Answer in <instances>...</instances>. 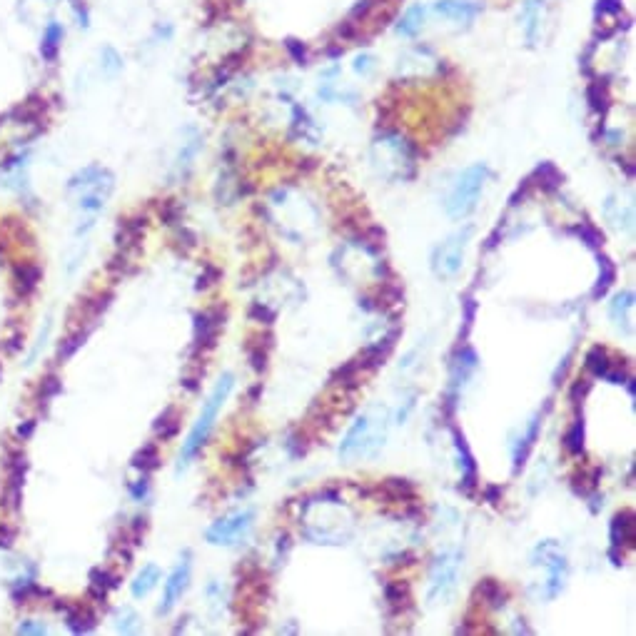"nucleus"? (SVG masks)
<instances>
[{"instance_id":"c03bdc74","label":"nucleus","mask_w":636,"mask_h":636,"mask_svg":"<svg viewBox=\"0 0 636 636\" xmlns=\"http://www.w3.org/2000/svg\"><path fill=\"white\" fill-rule=\"evenodd\" d=\"M250 317H257V320H265V325H272V322H275V312H270L267 307H262L260 302H257V305H252Z\"/></svg>"},{"instance_id":"423d86ee","label":"nucleus","mask_w":636,"mask_h":636,"mask_svg":"<svg viewBox=\"0 0 636 636\" xmlns=\"http://www.w3.org/2000/svg\"><path fill=\"white\" fill-rule=\"evenodd\" d=\"M474 227L464 225L462 230L452 232L444 242H439L432 252V272L442 280H449V277L457 275L462 270L464 262V250H467V242L472 237Z\"/></svg>"},{"instance_id":"f8f14e48","label":"nucleus","mask_w":636,"mask_h":636,"mask_svg":"<svg viewBox=\"0 0 636 636\" xmlns=\"http://www.w3.org/2000/svg\"><path fill=\"white\" fill-rule=\"evenodd\" d=\"M609 537H612V549H609V557H612L614 567H622V554H619V549L634 547V512H629V509L619 512L617 517L612 519Z\"/></svg>"},{"instance_id":"0eeeda50","label":"nucleus","mask_w":636,"mask_h":636,"mask_svg":"<svg viewBox=\"0 0 636 636\" xmlns=\"http://www.w3.org/2000/svg\"><path fill=\"white\" fill-rule=\"evenodd\" d=\"M459 564H462V554L459 552H442L434 557L432 572H429V592L427 602L437 604L449 599V594L457 587Z\"/></svg>"},{"instance_id":"ea45409f","label":"nucleus","mask_w":636,"mask_h":636,"mask_svg":"<svg viewBox=\"0 0 636 636\" xmlns=\"http://www.w3.org/2000/svg\"><path fill=\"white\" fill-rule=\"evenodd\" d=\"M220 277H222V272L217 270L215 265H205V272L198 277V290H208V287L215 285Z\"/></svg>"},{"instance_id":"58836bf2","label":"nucleus","mask_w":636,"mask_h":636,"mask_svg":"<svg viewBox=\"0 0 636 636\" xmlns=\"http://www.w3.org/2000/svg\"><path fill=\"white\" fill-rule=\"evenodd\" d=\"M18 634H25V636H43L48 634V627H45L40 619H23V622L18 624V629H15Z\"/></svg>"},{"instance_id":"f3484780","label":"nucleus","mask_w":636,"mask_h":636,"mask_svg":"<svg viewBox=\"0 0 636 636\" xmlns=\"http://www.w3.org/2000/svg\"><path fill=\"white\" fill-rule=\"evenodd\" d=\"M519 23H522L527 45H537L544 25V0H524L519 10Z\"/></svg>"},{"instance_id":"39448f33","label":"nucleus","mask_w":636,"mask_h":636,"mask_svg":"<svg viewBox=\"0 0 636 636\" xmlns=\"http://www.w3.org/2000/svg\"><path fill=\"white\" fill-rule=\"evenodd\" d=\"M532 564L534 567H544L547 569V582H544V599H557L559 594L564 592V584H567V574H569V564L564 552L559 549V544L554 539H547V542L539 544L532 554Z\"/></svg>"},{"instance_id":"09e8293b","label":"nucleus","mask_w":636,"mask_h":636,"mask_svg":"<svg viewBox=\"0 0 636 636\" xmlns=\"http://www.w3.org/2000/svg\"><path fill=\"white\" fill-rule=\"evenodd\" d=\"M499 235H502V225L497 227V230L492 232V235L487 237V240H484V250H494V247H497V240H499Z\"/></svg>"},{"instance_id":"c756f323","label":"nucleus","mask_w":636,"mask_h":636,"mask_svg":"<svg viewBox=\"0 0 636 636\" xmlns=\"http://www.w3.org/2000/svg\"><path fill=\"white\" fill-rule=\"evenodd\" d=\"M68 629L73 634H90L95 629V617L90 612H83V609H78V612H68Z\"/></svg>"},{"instance_id":"4468645a","label":"nucleus","mask_w":636,"mask_h":636,"mask_svg":"<svg viewBox=\"0 0 636 636\" xmlns=\"http://www.w3.org/2000/svg\"><path fill=\"white\" fill-rule=\"evenodd\" d=\"M63 40H65V23L58 18H48L40 28V38H38V53L45 63H55L63 50Z\"/></svg>"},{"instance_id":"de8ad7c7","label":"nucleus","mask_w":636,"mask_h":636,"mask_svg":"<svg viewBox=\"0 0 636 636\" xmlns=\"http://www.w3.org/2000/svg\"><path fill=\"white\" fill-rule=\"evenodd\" d=\"M527 190H529V180H524V185H522V188H519V190H517V193H514V195H512V198H509V205H512V208H514V205H519V200H524V198H527Z\"/></svg>"},{"instance_id":"c85d7f7f","label":"nucleus","mask_w":636,"mask_h":636,"mask_svg":"<svg viewBox=\"0 0 636 636\" xmlns=\"http://www.w3.org/2000/svg\"><path fill=\"white\" fill-rule=\"evenodd\" d=\"M632 307H634V292L624 290L614 297L612 307H609V315H612V320L617 322V325H624V322H627V312L632 310Z\"/></svg>"},{"instance_id":"bb28decb","label":"nucleus","mask_w":636,"mask_h":636,"mask_svg":"<svg viewBox=\"0 0 636 636\" xmlns=\"http://www.w3.org/2000/svg\"><path fill=\"white\" fill-rule=\"evenodd\" d=\"M200 148H203L200 138L188 140V143H183V148H180L178 160H175V168H178V173L183 175V178L188 175V170L193 168V160H195V155L200 153Z\"/></svg>"},{"instance_id":"f03ea898","label":"nucleus","mask_w":636,"mask_h":636,"mask_svg":"<svg viewBox=\"0 0 636 636\" xmlns=\"http://www.w3.org/2000/svg\"><path fill=\"white\" fill-rule=\"evenodd\" d=\"M232 387H235V375H232V372H225V375L217 380L215 390H212L208 402L203 405V412H200L198 422L193 424L188 439L183 442V449H180V457H178V474L183 472V469L188 467V464L193 462L195 457H198L200 449L208 444L217 415H220V410H222V405L227 402V397L232 395Z\"/></svg>"},{"instance_id":"a878e982","label":"nucleus","mask_w":636,"mask_h":636,"mask_svg":"<svg viewBox=\"0 0 636 636\" xmlns=\"http://www.w3.org/2000/svg\"><path fill=\"white\" fill-rule=\"evenodd\" d=\"M587 370L592 372L594 377H604L609 370H612V362H609V352L604 347H592L587 352Z\"/></svg>"},{"instance_id":"f704fd0d","label":"nucleus","mask_w":636,"mask_h":636,"mask_svg":"<svg viewBox=\"0 0 636 636\" xmlns=\"http://www.w3.org/2000/svg\"><path fill=\"white\" fill-rule=\"evenodd\" d=\"M385 599L390 607H405L410 602V592H407V584L402 582H387L385 584Z\"/></svg>"},{"instance_id":"37998d69","label":"nucleus","mask_w":636,"mask_h":636,"mask_svg":"<svg viewBox=\"0 0 636 636\" xmlns=\"http://www.w3.org/2000/svg\"><path fill=\"white\" fill-rule=\"evenodd\" d=\"M375 70V58L372 55H357L355 58V73L370 75Z\"/></svg>"},{"instance_id":"603ef678","label":"nucleus","mask_w":636,"mask_h":636,"mask_svg":"<svg viewBox=\"0 0 636 636\" xmlns=\"http://www.w3.org/2000/svg\"><path fill=\"white\" fill-rule=\"evenodd\" d=\"M260 392H262V385H255V387H252V390H250V405H255L257 397H260Z\"/></svg>"},{"instance_id":"864d4df0","label":"nucleus","mask_w":636,"mask_h":636,"mask_svg":"<svg viewBox=\"0 0 636 636\" xmlns=\"http://www.w3.org/2000/svg\"><path fill=\"white\" fill-rule=\"evenodd\" d=\"M634 390H636V385H634V380H629V395L634 397Z\"/></svg>"},{"instance_id":"49530a36","label":"nucleus","mask_w":636,"mask_h":636,"mask_svg":"<svg viewBox=\"0 0 636 636\" xmlns=\"http://www.w3.org/2000/svg\"><path fill=\"white\" fill-rule=\"evenodd\" d=\"M589 390H592V382L582 380V382H577V385L572 387V392H569V397H572V402H579L584 395H587Z\"/></svg>"},{"instance_id":"dca6fc26","label":"nucleus","mask_w":636,"mask_h":636,"mask_svg":"<svg viewBox=\"0 0 636 636\" xmlns=\"http://www.w3.org/2000/svg\"><path fill=\"white\" fill-rule=\"evenodd\" d=\"M477 352L472 350V347L462 345L459 347V352L454 355V362H452V377H449V397H454L457 400V392L459 387H464V382L472 377V372L477 370Z\"/></svg>"},{"instance_id":"f257e3e1","label":"nucleus","mask_w":636,"mask_h":636,"mask_svg":"<svg viewBox=\"0 0 636 636\" xmlns=\"http://www.w3.org/2000/svg\"><path fill=\"white\" fill-rule=\"evenodd\" d=\"M387 429H390L387 407H370L365 415L357 417L350 432L342 439L340 459H375L385 447Z\"/></svg>"},{"instance_id":"2eb2a0df","label":"nucleus","mask_w":636,"mask_h":636,"mask_svg":"<svg viewBox=\"0 0 636 636\" xmlns=\"http://www.w3.org/2000/svg\"><path fill=\"white\" fill-rule=\"evenodd\" d=\"M454 437V449H457V459H459V469H462V482H459V489L464 494H472L474 487H477V462H474V454L469 449L467 439L459 429H452Z\"/></svg>"},{"instance_id":"393cba45","label":"nucleus","mask_w":636,"mask_h":636,"mask_svg":"<svg viewBox=\"0 0 636 636\" xmlns=\"http://www.w3.org/2000/svg\"><path fill=\"white\" fill-rule=\"evenodd\" d=\"M564 447H567V452L574 454V457H582L584 454V417H577V420L572 422V427L567 429V434H564Z\"/></svg>"},{"instance_id":"9b49d317","label":"nucleus","mask_w":636,"mask_h":636,"mask_svg":"<svg viewBox=\"0 0 636 636\" xmlns=\"http://www.w3.org/2000/svg\"><path fill=\"white\" fill-rule=\"evenodd\" d=\"M427 10L439 15V18L449 20V23L469 25L482 15L484 5L477 3V0H437V3L429 5Z\"/></svg>"},{"instance_id":"1a4fd4ad","label":"nucleus","mask_w":636,"mask_h":636,"mask_svg":"<svg viewBox=\"0 0 636 636\" xmlns=\"http://www.w3.org/2000/svg\"><path fill=\"white\" fill-rule=\"evenodd\" d=\"M30 160H33L30 148H18L10 153L0 163V188L25 198L30 193Z\"/></svg>"},{"instance_id":"6ab92c4d","label":"nucleus","mask_w":636,"mask_h":636,"mask_svg":"<svg viewBox=\"0 0 636 636\" xmlns=\"http://www.w3.org/2000/svg\"><path fill=\"white\" fill-rule=\"evenodd\" d=\"M160 577H163V572H160L158 564H145L138 572V577L133 579V584H130V594H133L135 599H145L155 587H158Z\"/></svg>"},{"instance_id":"79ce46f5","label":"nucleus","mask_w":636,"mask_h":636,"mask_svg":"<svg viewBox=\"0 0 636 636\" xmlns=\"http://www.w3.org/2000/svg\"><path fill=\"white\" fill-rule=\"evenodd\" d=\"M247 355H250V362H252V367H255L257 372H262L267 367V352L262 350V345H257V347H250V350H247Z\"/></svg>"},{"instance_id":"cd10ccee","label":"nucleus","mask_w":636,"mask_h":636,"mask_svg":"<svg viewBox=\"0 0 636 636\" xmlns=\"http://www.w3.org/2000/svg\"><path fill=\"white\" fill-rule=\"evenodd\" d=\"M133 467L140 469L143 474H150L153 469H158L160 467L158 447H155V444H145V447L133 457Z\"/></svg>"},{"instance_id":"7c9ffc66","label":"nucleus","mask_w":636,"mask_h":636,"mask_svg":"<svg viewBox=\"0 0 636 636\" xmlns=\"http://www.w3.org/2000/svg\"><path fill=\"white\" fill-rule=\"evenodd\" d=\"M385 492L387 497L395 499V502H405V499H415V487H412L407 479H387L385 482Z\"/></svg>"},{"instance_id":"4be33fe9","label":"nucleus","mask_w":636,"mask_h":636,"mask_svg":"<svg viewBox=\"0 0 636 636\" xmlns=\"http://www.w3.org/2000/svg\"><path fill=\"white\" fill-rule=\"evenodd\" d=\"M614 280H617V267H614V262L609 260L607 255H599V280L592 290L594 300H599V297L607 295L609 287L614 285Z\"/></svg>"},{"instance_id":"aec40b11","label":"nucleus","mask_w":636,"mask_h":636,"mask_svg":"<svg viewBox=\"0 0 636 636\" xmlns=\"http://www.w3.org/2000/svg\"><path fill=\"white\" fill-rule=\"evenodd\" d=\"M427 13L429 10L424 8V5H412V8H407L405 15H402L400 23H397L395 28L397 35H402V38H415V35L424 28Z\"/></svg>"},{"instance_id":"412c9836","label":"nucleus","mask_w":636,"mask_h":636,"mask_svg":"<svg viewBox=\"0 0 636 636\" xmlns=\"http://www.w3.org/2000/svg\"><path fill=\"white\" fill-rule=\"evenodd\" d=\"M98 60H100V73H103V78L113 80V78H118L120 73H123L125 60H123V55H120L118 50L113 48V45H103L98 53Z\"/></svg>"},{"instance_id":"72a5a7b5","label":"nucleus","mask_w":636,"mask_h":636,"mask_svg":"<svg viewBox=\"0 0 636 636\" xmlns=\"http://www.w3.org/2000/svg\"><path fill=\"white\" fill-rule=\"evenodd\" d=\"M178 429H180V420L175 417L173 407H168V410L158 417V422H155V432H158L163 439H170L178 434Z\"/></svg>"},{"instance_id":"4c0bfd02","label":"nucleus","mask_w":636,"mask_h":636,"mask_svg":"<svg viewBox=\"0 0 636 636\" xmlns=\"http://www.w3.org/2000/svg\"><path fill=\"white\" fill-rule=\"evenodd\" d=\"M128 492L130 497L135 499V502H143V499H148L150 494V482H148V474H143L140 479H135V482L128 484Z\"/></svg>"},{"instance_id":"e433bc0d","label":"nucleus","mask_w":636,"mask_h":636,"mask_svg":"<svg viewBox=\"0 0 636 636\" xmlns=\"http://www.w3.org/2000/svg\"><path fill=\"white\" fill-rule=\"evenodd\" d=\"M462 312H464V327H462V340H467L469 330H472L474 325V317H477V300L474 297H464L462 300Z\"/></svg>"},{"instance_id":"3c124183","label":"nucleus","mask_w":636,"mask_h":636,"mask_svg":"<svg viewBox=\"0 0 636 636\" xmlns=\"http://www.w3.org/2000/svg\"><path fill=\"white\" fill-rule=\"evenodd\" d=\"M567 367H569V355H567V357H564V362H562V365H559L557 375H554V385H557V380H559V377H564V375H567Z\"/></svg>"},{"instance_id":"ddd939ff","label":"nucleus","mask_w":636,"mask_h":636,"mask_svg":"<svg viewBox=\"0 0 636 636\" xmlns=\"http://www.w3.org/2000/svg\"><path fill=\"white\" fill-rule=\"evenodd\" d=\"M222 325H225V312L222 310H205L195 315V350L215 347Z\"/></svg>"},{"instance_id":"a19ab883","label":"nucleus","mask_w":636,"mask_h":636,"mask_svg":"<svg viewBox=\"0 0 636 636\" xmlns=\"http://www.w3.org/2000/svg\"><path fill=\"white\" fill-rule=\"evenodd\" d=\"M50 330H53V322H50V317H48V320H45V330H43V332H40L38 342H35L33 352H30V357H28V365H33V362H35V357H38V355H40V350H43V347H45V342H48V337H50Z\"/></svg>"},{"instance_id":"9d476101","label":"nucleus","mask_w":636,"mask_h":636,"mask_svg":"<svg viewBox=\"0 0 636 636\" xmlns=\"http://www.w3.org/2000/svg\"><path fill=\"white\" fill-rule=\"evenodd\" d=\"M193 554L185 552L183 557H180V562L175 564V569L170 572L168 582H165V592H163V602H160L158 607V614H163V617H168L170 612H173L175 607H178V602L183 599V594L188 592L190 587V577H193Z\"/></svg>"},{"instance_id":"5701e85b","label":"nucleus","mask_w":636,"mask_h":636,"mask_svg":"<svg viewBox=\"0 0 636 636\" xmlns=\"http://www.w3.org/2000/svg\"><path fill=\"white\" fill-rule=\"evenodd\" d=\"M115 587H118V577H113L110 572H105V569H93L90 572V592H93L95 599L105 602L108 592Z\"/></svg>"},{"instance_id":"20e7f679","label":"nucleus","mask_w":636,"mask_h":636,"mask_svg":"<svg viewBox=\"0 0 636 636\" xmlns=\"http://www.w3.org/2000/svg\"><path fill=\"white\" fill-rule=\"evenodd\" d=\"M489 175H492V170L484 163H474L467 170H462V175H459L454 188L449 190L447 200H444V210H447L452 220H464L467 215H472Z\"/></svg>"},{"instance_id":"8fccbe9b","label":"nucleus","mask_w":636,"mask_h":636,"mask_svg":"<svg viewBox=\"0 0 636 636\" xmlns=\"http://www.w3.org/2000/svg\"><path fill=\"white\" fill-rule=\"evenodd\" d=\"M415 400H417V395H410V400H407V405H405V410H400V415H397V422H405L407 420V415H410L412 412V407H415Z\"/></svg>"},{"instance_id":"473e14b6","label":"nucleus","mask_w":636,"mask_h":636,"mask_svg":"<svg viewBox=\"0 0 636 636\" xmlns=\"http://www.w3.org/2000/svg\"><path fill=\"white\" fill-rule=\"evenodd\" d=\"M534 178L539 180V185H542L544 190H557L559 185H562V173H559L557 168H554L552 163H542L537 168V173H534Z\"/></svg>"},{"instance_id":"b1692460","label":"nucleus","mask_w":636,"mask_h":636,"mask_svg":"<svg viewBox=\"0 0 636 636\" xmlns=\"http://www.w3.org/2000/svg\"><path fill=\"white\" fill-rule=\"evenodd\" d=\"M477 594H482L484 602H489V607L494 609H502L507 604V592H504L497 579H482L477 587Z\"/></svg>"},{"instance_id":"7ed1b4c3","label":"nucleus","mask_w":636,"mask_h":636,"mask_svg":"<svg viewBox=\"0 0 636 636\" xmlns=\"http://www.w3.org/2000/svg\"><path fill=\"white\" fill-rule=\"evenodd\" d=\"M113 188V173L103 165H85L68 180V193L75 195V205L93 217L105 208V200L110 198Z\"/></svg>"},{"instance_id":"2f4dec72","label":"nucleus","mask_w":636,"mask_h":636,"mask_svg":"<svg viewBox=\"0 0 636 636\" xmlns=\"http://www.w3.org/2000/svg\"><path fill=\"white\" fill-rule=\"evenodd\" d=\"M569 232H574V235H579V240H582L584 245L592 247V250H599V247L604 245V235L597 230V227L589 225V222H582V225L569 227Z\"/></svg>"},{"instance_id":"a211bd4d","label":"nucleus","mask_w":636,"mask_h":636,"mask_svg":"<svg viewBox=\"0 0 636 636\" xmlns=\"http://www.w3.org/2000/svg\"><path fill=\"white\" fill-rule=\"evenodd\" d=\"M539 424H542V420L537 417H532L527 424V429H524V434L519 437V442L514 444V452H512V459H514V474H519V469L527 464L529 459V452L534 449V442H537L539 437Z\"/></svg>"},{"instance_id":"6e6552de","label":"nucleus","mask_w":636,"mask_h":636,"mask_svg":"<svg viewBox=\"0 0 636 636\" xmlns=\"http://www.w3.org/2000/svg\"><path fill=\"white\" fill-rule=\"evenodd\" d=\"M252 522H255V512L252 509L237 512L232 517L217 519V522H212L208 527L205 539L210 544H215V547H235V544H240L250 534Z\"/></svg>"},{"instance_id":"a18cd8bd","label":"nucleus","mask_w":636,"mask_h":636,"mask_svg":"<svg viewBox=\"0 0 636 636\" xmlns=\"http://www.w3.org/2000/svg\"><path fill=\"white\" fill-rule=\"evenodd\" d=\"M484 502H489V504H497L499 499H502V494H504V489L502 487H497V484H487V487H484Z\"/></svg>"},{"instance_id":"c9c22d12","label":"nucleus","mask_w":636,"mask_h":636,"mask_svg":"<svg viewBox=\"0 0 636 636\" xmlns=\"http://www.w3.org/2000/svg\"><path fill=\"white\" fill-rule=\"evenodd\" d=\"M115 632L118 634H138L140 632V619L133 609H123L115 617Z\"/></svg>"}]
</instances>
